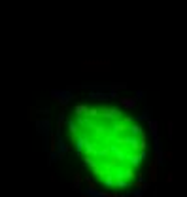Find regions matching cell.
<instances>
[{
	"mask_svg": "<svg viewBox=\"0 0 187 197\" xmlns=\"http://www.w3.org/2000/svg\"><path fill=\"white\" fill-rule=\"evenodd\" d=\"M62 131L95 192L123 197L142 189L153 173V129L131 98L106 93L76 98L64 110Z\"/></svg>",
	"mask_w": 187,
	"mask_h": 197,
	"instance_id": "obj_1",
	"label": "cell"
}]
</instances>
